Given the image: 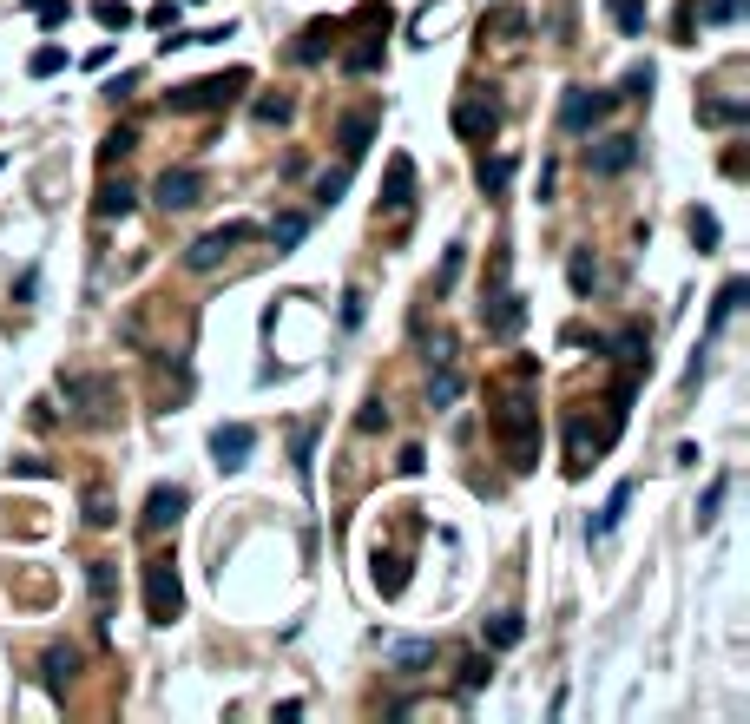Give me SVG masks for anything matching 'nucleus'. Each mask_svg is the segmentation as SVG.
<instances>
[{
    "label": "nucleus",
    "instance_id": "obj_1",
    "mask_svg": "<svg viewBox=\"0 0 750 724\" xmlns=\"http://www.w3.org/2000/svg\"><path fill=\"white\" fill-rule=\"evenodd\" d=\"M494 435H500V448H507V461H514L520 474L540 461V409H533L527 395H507L494 409Z\"/></svg>",
    "mask_w": 750,
    "mask_h": 724
},
{
    "label": "nucleus",
    "instance_id": "obj_2",
    "mask_svg": "<svg viewBox=\"0 0 750 724\" xmlns=\"http://www.w3.org/2000/svg\"><path fill=\"white\" fill-rule=\"evenodd\" d=\"M244 86H250L244 66H231V73H211V79H191V86H178V93H172V112H211V106H231Z\"/></svg>",
    "mask_w": 750,
    "mask_h": 724
},
{
    "label": "nucleus",
    "instance_id": "obj_3",
    "mask_svg": "<svg viewBox=\"0 0 750 724\" xmlns=\"http://www.w3.org/2000/svg\"><path fill=\"white\" fill-rule=\"evenodd\" d=\"M145 613H152V626H172L185 613V586H178L172 560H145Z\"/></svg>",
    "mask_w": 750,
    "mask_h": 724
},
{
    "label": "nucleus",
    "instance_id": "obj_4",
    "mask_svg": "<svg viewBox=\"0 0 750 724\" xmlns=\"http://www.w3.org/2000/svg\"><path fill=\"white\" fill-rule=\"evenodd\" d=\"M612 106H619V93H606V86H566V99H560V126H566V132H593Z\"/></svg>",
    "mask_w": 750,
    "mask_h": 724
},
{
    "label": "nucleus",
    "instance_id": "obj_5",
    "mask_svg": "<svg viewBox=\"0 0 750 724\" xmlns=\"http://www.w3.org/2000/svg\"><path fill=\"white\" fill-rule=\"evenodd\" d=\"M250 237H257V224H250V218L218 224V231H204L198 244L185 251V264H191V270H218V264H224V251H237V244H250Z\"/></svg>",
    "mask_w": 750,
    "mask_h": 724
},
{
    "label": "nucleus",
    "instance_id": "obj_6",
    "mask_svg": "<svg viewBox=\"0 0 750 724\" xmlns=\"http://www.w3.org/2000/svg\"><path fill=\"white\" fill-rule=\"evenodd\" d=\"M481 323L494 343H507V336H520V323H527V297L520 290H494V297L481 303Z\"/></svg>",
    "mask_w": 750,
    "mask_h": 724
},
{
    "label": "nucleus",
    "instance_id": "obj_7",
    "mask_svg": "<svg viewBox=\"0 0 750 724\" xmlns=\"http://www.w3.org/2000/svg\"><path fill=\"white\" fill-rule=\"evenodd\" d=\"M250 448H257V428H250V422H218V428H211V455H218V468H224V474L244 468Z\"/></svg>",
    "mask_w": 750,
    "mask_h": 724
},
{
    "label": "nucleus",
    "instance_id": "obj_8",
    "mask_svg": "<svg viewBox=\"0 0 750 724\" xmlns=\"http://www.w3.org/2000/svg\"><path fill=\"white\" fill-rule=\"evenodd\" d=\"M198 198H204V172L198 165H172V172L158 178V205L165 211H191Z\"/></svg>",
    "mask_w": 750,
    "mask_h": 724
},
{
    "label": "nucleus",
    "instance_id": "obj_9",
    "mask_svg": "<svg viewBox=\"0 0 750 724\" xmlns=\"http://www.w3.org/2000/svg\"><path fill=\"white\" fill-rule=\"evenodd\" d=\"M382 211H395V218H402V211H415V158H408V152H395V158H389V185H382Z\"/></svg>",
    "mask_w": 750,
    "mask_h": 724
},
{
    "label": "nucleus",
    "instance_id": "obj_10",
    "mask_svg": "<svg viewBox=\"0 0 750 724\" xmlns=\"http://www.w3.org/2000/svg\"><path fill=\"white\" fill-rule=\"evenodd\" d=\"M632 158H639V139H632V132H612V139H599V145H593V158H586V165H593L599 178H619Z\"/></svg>",
    "mask_w": 750,
    "mask_h": 724
},
{
    "label": "nucleus",
    "instance_id": "obj_11",
    "mask_svg": "<svg viewBox=\"0 0 750 724\" xmlns=\"http://www.w3.org/2000/svg\"><path fill=\"white\" fill-rule=\"evenodd\" d=\"M494 126H500L494 99H461V106H454V132H461V139H487Z\"/></svg>",
    "mask_w": 750,
    "mask_h": 724
},
{
    "label": "nucleus",
    "instance_id": "obj_12",
    "mask_svg": "<svg viewBox=\"0 0 750 724\" xmlns=\"http://www.w3.org/2000/svg\"><path fill=\"white\" fill-rule=\"evenodd\" d=\"M191 507L185 488H152V501H145V534H158V527H172L178 514Z\"/></svg>",
    "mask_w": 750,
    "mask_h": 724
},
{
    "label": "nucleus",
    "instance_id": "obj_13",
    "mask_svg": "<svg viewBox=\"0 0 750 724\" xmlns=\"http://www.w3.org/2000/svg\"><path fill=\"white\" fill-rule=\"evenodd\" d=\"M60 389H66V402H86L79 415H93V422H99V415H112V409H106V402H112V389H106L99 376H66Z\"/></svg>",
    "mask_w": 750,
    "mask_h": 724
},
{
    "label": "nucleus",
    "instance_id": "obj_14",
    "mask_svg": "<svg viewBox=\"0 0 750 724\" xmlns=\"http://www.w3.org/2000/svg\"><path fill=\"white\" fill-rule=\"evenodd\" d=\"M336 33H343V27H336V20H310V27H303V40H297V47H290V60L316 66V60H323L329 47H336Z\"/></svg>",
    "mask_w": 750,
    "mask_h": 724
},
{
    "label": "nucleus",
    "instance_id": "obj_15",
    "mask_svg": "<svg viewBox=\"0 0 750 724\" xmlns=\"http://www.w3.org/2000/svg\"><path fill=\"white\" fill-rule=\"evenodd\" d=\"M389 665L402 678H415L422 665H435V639H402V646H389Z\"/></svg>",
    "mask_w": 750,
    "mask_h": 724
},
{
    "label": "nucleus",
    "instance_id": "obj_16",
    "mask_svg": "<svg viewBox=\"0 0 750 724\" xmlns=\"http://www.w3.org/2000/svg\"><path fill=\"white\" fill-rule=\"evenodd\" d=\"M625 507H632V481H619V488H612V501L599 507V520L586 527V540H612V527L625 520Z\"/></svg>",
    "mask_w": 750,
    "mask_h": 724
},
{
    "label": "nucleus",
    "instance_id": "obj_17",
    "mask_svg": "<svg viewBox=\"0 0 750 724\" xmlns=\"http://www.w3.org/2000/svg\"><path fill=\"white\" fill-rule=\"evenodd\" d=\"M336 139H343V165H356V158L369 152V139H375V119H369V112H356V119H343Z\"/></svg>",
    "mask_w": 750,
    "mask_h": 724
},
{
    "label": "nucleus",
    "instance_id": "obj_18",
    "mask_svg": "<svg viewBox=\"0 0 750 724\" xmlns=\"http://www.w3.org/2000/svg\"><path fill=\"white\" fill-rule=\"evenodd\" d=\"M382 33H389V27H382ZM382 33H369L362 47L343 53V73H375V66H382Z\"/></svg>",
    "mask_w": 750,
    "mask_h": 724
},
{
    "label": "nucleus",
    "instance_id": "obj_19",
    "mask_svg": "<svg viewBox=\"0 0 750 724\" xmlns=\"http://www.w3.org/2000/svg\"><path fill=\"white\" fill-rule=\"evenodd\" d=\"M698 119H704V126H737V119H750V106H744V99H704Z\"/></svg>",
    "mask_w": 750,
    "mask_h": 724
},
{
    "label": "nucleus",
    "instance_id": "obj_20",
    "mask_svg": "<svg viewBox=\"0 0 750 724\" xmlns=\"http://www.w3.org/2000/svg\"><path fill=\"white\" fill-rule=\"evenodd\" d=\"M125 211H132V185L106 178V185H99V218H125Z\"/></svg>",
    "mask_w": 750,
    "mask_h": 724
},
{
    "label": "nucleus",
    "instance_id": "obj_21",
    "mask_svg": "<svg viewBox=\"0 0 750 724\" xmlns=\"http://www.w3.org/2000/svg\"><path fill=\"white\" fill-rule=\"evenodd\" d=\"M744 297H750V284H744V277H731V284L718 290V303H711V330H724V323H731V310H737Z\"/></svg>",
    "mask_w": 750,
    "mask_h": 724
},
{
    "label": "nucleus",
    "instance_id": "obj_22",
    "mask_svg": "<svg viewBox=\"0 0 750 724\" xmlns=\"http://www.w3.org/2000/svg\"><path fill=\"white\" fill-rule=\"evenodd\" d=\"M303 231H310V218H303V211H290V218H277V224H270V244H277V251H297V244H303Z\"/></svg>",
    "mask_w": 750,
    "mask_h": 724
},
{
    "label": "nucleus",
    "instance_id": "obj_23",
    "mask_svg": "<svg viewBox=\"0 0 750 724\" xmlns=\"http://www.w3.org/2000/svg\"><path fill=\"white\" fill-rule=\"evenodd\" d=\"M481 632H487V646H520V632L527 626H520V613H494Z\"/></svg>",
    "mask_w": 750,
    "mask_h": 724
},
{
    "label": "nucleus",
    "instance_id": "obj_24",
    "mask_svg": "<svg viewBox=\"0 0 750 724\" xmlns=\"http://www.w3.org/2000/svg\"><path fill=\"white\" fill-rule=\"evenodd\" d=\"M132 152H139V132H132V126H119V132L99 139V158H106V165H119V158H132Z\"/></svg>",
    "mask_w": 750,
    "mask_h": 724
},
{
    "label": "nucleus",
    "instance_id": "obj_25",
    "mask_svg": "<svg viewBox=\"0 0 750 724\" xmlns=\"http://www.w3.org/2000/svg\"><path fill=\"white\" fill-rule=\"evenodd\" d=\"M474 178H481V191H487V198H500V185L514 178V158H481V172H474Z\"/></svg>",
    "mask_w": 750,
    "mask_h": 724
},
{
    "label": "nucleus",
    "instance_id": "obj_26",
    "mask_svg": "<svg viewBox=\"0 0 750 724\" xmlns=\"http://www.w3.org/2000/svg\"><path fill=\"white\" fill-rule=\"evenodd\" d=\"M93 20L106 33H125V27H132V7H125V0H93Z\"/></svg>",
    "mask_w": 750,
    "mask_h": 724
},
{
    "label": "nucleus",
    "instance_id": "obj_27",
    "mask_svg": "<svg viewBox=\"0 0 750 724\" xmlns=\"http://www.w3.org/2000/svg\"><path fill=\"white\" fill-rule=\"evenodd\" d=\"M685 231H691V244H698V251H718V218H711V211H691Z\"/></svg>",
    "mask_w": 750,
    "mask_h": 724
},
{
    "label": "nucleus",
    "instance_id": "obj_28",
    "mask_svg": "<svg viewBox=\"0 0 750 724\" xmlns=\"http://www.w3.org/2000/svg\"><path fill=\"white\" fill-rule=\"evenodd\" d=\"M112 520H119V514H112V494L106 488H86V527H112Z\"/></svg>",
    "mask_w": 750,
    "mask_h": 724
},
{
    "label": "nucleus",
    "instance_id": "obj_29",
    "mask_svg": "<svg viewBox=\"0 0 750 724\" xmlns=\"http://www.w3.org/2000/svg\"><path fill=\"white\" fill-rule=\"evenodd\" d=\"M73 665H79V652H60V646L47 652V685H53V692H66V678H73Z\"/></svg>",
    "mask_w": 750,
    "mask_h": 724
},
{
    "label": "nucleus",
    "instance_id": "obj_30",
    "mask_svg": "<svg viewBox=\"0 0 750 724\" xmlns=\"http://www.w3.org/2000/svg\"><path fill=\"white\" fill-rule=\"evenodd\" d=\"M60 66H66V47H40V53L27 60V73H33V79H53Z\"/></svg>",
    "mask_w": 750,
    "mask_h": 724
},
{
    "label": "nucleus",
    "instance_id": "obj_31",
    "mask_svg": "<svg viewBox=\"0 0 750 724\" xmlns=\"http://www.w3.org/2000/svg\"><path fill=\"white\" fill-rule=\"evenodd\" d=\"M86 580H93L99 613H112V560H93V573H86Z\"/></svg>",
    "mask_w": 750,
    "mask_h": 724
},
{
    "label": "nucleus",
    "instance_id": "obj_32",
    "mask_svg": "<svg viewBox=\"0 0 750 724\" xmlns=\"http://www.w3.org/2000/svg\"><path fill=\"white\" fill-rule=\"evenodd\" d=\"M612 14H619V27L632 33V40L645 33V0H612Z\"/></svg>",
    "mask_w": 750,
    "mask_h": 724
},
{
    "label": "nucleus",
    "instance_id": "obj_33",
    "mask_svg": "<svg viewBox=\"0 0 750 724\" xmlns=\"http://www.w3.org/2000/svg\"><path fill=\"white\" fill-rule=\"evenodd\" d=\"M652 79H658V73H652V60H639L632 73H625V93H619V99H645V93H652Z\"/></svg>",
    "mask_w": 750,
    "mask_h": 724
},
{
    "label": "nucleus",
    "instance_id": "obj_34",
    "mask_svg": "<svg viewBox=\"0 0 750 724\" xmlns=\"http://www.w3.org/2000/svg\"><path fill=\"white\" fill-rule=\"evenodd\" d=\"M724 488H731V481H711V488H704V501H698V527H711V520H718V507H724Z\"/></svg>",
    "mask_w": 750,
    "mask_h": 724
},
{
    "label": "nucleus",
    "instance_id": "obj_35",
    "mask_svg": "<svg viewBox=\"0 0 750 724\" xmlns=\"http://www.w3.org/2000/svg\"><path fill=\"white\" fill-rule=\"evenodd\" d=\"M494 678V659H461V692H481Z\"/></svg>",
    "mask_w": 750,
    "mask_h": 724
},
{
    "label": "nucleus",
    "instance_id": "obj_36",
    "mask_svg": "<svg viewBox=\"0 0 750 724\" xmlns=\"http://www.w3.org/2000/svg\"><path fill=\"white\" fill-rule=\"evenodd\" d=\"M428 395H435V409H448L454 395H461V376H454V362H441V376H435V389H428Z\"/></svg>",
    "mask_w": 750,
    "mask_h": 724
},
{
    "label": "nucleus",
    "instance_id": "obj_37",
    "mask_svg": "<svg viewBox=\"0 0 750 724\" xmlns=\"http://www.w3.org/2000/svg\"><path fill=\"white\" fill-rule=\"evenodd\" d=\"M573 290H579V297L599 290V264H593V257H573Z\"/></svg>",
    "mask_w": 750,
    "mask_h": 724
},
{
    "label": "nucleus",
    "instance_id": "obj_38",
    "mask_svg": "<svg viewBox=\"0 0 750 724\" xmlns=\"http://www.w3.org/2000/svg\"><path fill=\"white\" fill-rule=\"evenodd\" d=\"M461 257H468V251H461V244H454V251H448V257H441V277H435V297H441V290H448V284H454V277H461Z\"/></svg>",
    "mask_w": 750,
    "mask_h": 724
},
{
    "label": "nucleus",
    "instance_id": "obj_39",
    "mask_svg": "<svg viewBox=\"0 0 750 724\" xmlns=\"http://www.w3.org/2000/svg\"><path fill=\"white\" fill-rule=\"evenodd\" d=\"M66 14H73V7H66V0H40V27H66Z\"/></svg>",
    "mask_w": 750,
    "mask_h": 724
},
{
    "label": "nucleus",
    "instance_id": "obj_40",
    "mask_svg": "<svg viewBox=\"0 0 750 724\" xmlns=\"http://www.w3.org/2000/svg\"><path fill=\"white\" fill-rule=\"evenodd\" d=\"M145 20H152L158 33H172V27H178V0H158V7H152V14H145Z\"/></svg>",
    "mask_w": 750,
    "mask_h": 724
},
{
    "label": "nucleus",
    "instance_id": "obj_41",
    "mask_svg": "<svg viewBox=\"0 0 750 724\" xmlns=\"http://www.w3.org/2000/svg\"><path fill=\"white\" fill-rule=\"evenodd\" d=\"M290 112H297V106H290V99H264V106H257V119H264V126H283Z\"/></svg>",
    "mask_w": 750,
    "mask_h": 724
},
{
    "label": "nucleus",
    "instance_id": "obj_42",
    "mask_svg": "<svg viewBox=\"0 0 750 724\" xmlns=\"http://www.w3.org/2000/svg\"><path fill=\"white\" fill-rule=\"evenodd\" d=\"M356 422H362V428H382V422H389V409H382V395H369V402H362V415H356Z\"/></svg>",
    "mask_w": 750,
    "mask_h": 724
},
{
    "label": "nucleus",
    "instance_id": "obj_43",
    "mask_svg": "<svg viewBox=\"0 0 750 724\" xmlns=\"http://www.w3.org/2000/svg\"><path fill=\"white\" fill-rule=\"evenodd\" d=\"M14 474H33V481H47V474H53V461H40V455H27V461H14Z\"/></svg>",
    "mask_w": 750,
    "mask_h": 724
},
{
    "label": "nucleus",
    "instance_id": "obj_44",
    "mask_svg": "<svg viewBox=\"0 0 750 724\" xmlns=\"http://www.w3.org/2000/svg\"><path fill=\"white\" fill-rule=\"evenodd\" d=\"M737 14V0H704V20H731Z\"/></svg>",
    "mask_w": 750,
    "mask_h": 724
},
{
    "label": "nucleus",
    "instance_id": "obj_45",
    "mask_svg": "<svg viewBox=\"0 0 750 724\" xmlns=\"http://www.w3.org/2000/svg\"><path fill=\"white\" fill-rule=\"evenodd\" d=\"M27 7H40V0H27Z\"/></svg>",
    "mask_w": 750,
    "mask_h": 724
}]
</instances>
